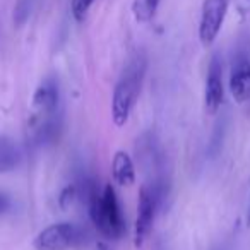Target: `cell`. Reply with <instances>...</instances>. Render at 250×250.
I'll return each mask as SVG.
<instances>
[{
    "label": "cell",
    "mask_w": 250,
    "mask_h": 250,
    "mask_svg": "<svg viewBox=\"0 0 250 250\" xmlns=\"http://www.w3.org/2000/svg\"><path fill=\"white\" fill-rule=\"evenodd\" d=\"M86 199L89 218L98 231L108 240L120 238L125 231V221L122 216L117 192L111 187V184L104 185L103 192L100 194L96 185L89 182L86 188Z\"/></svg>",
    "instance_id": "cell-1"
},
{
    "label": "cell",
    "mask_w": 250,
    "mask_h": 250,
    "mask_svg": "<svg viewBox=\"0 0 250 250\" xmlns=\"http://www.w3.org/2000/svg\"><path fill=\"white\" fill-rule=\"evenodd\" d=\"M147 69V57L144 52H137L122 72L111 98V118L117 127H124L129 122L130 111L141 93L144 76Z\"/></svg>",
    "instance_id": "cell-2"
},
{
    "label": "cell",
    "mask_w": 250,
    "mask_h": 250,
    "mask_svg": "<svg viewBox=\"0 0 250 250\" xmlns=\"http://www.w3.org/2000/svg\"><path fill=\"white\" fill-rule=\"evenodd\" d=\"M83 240V231L72 223H55L36 235L33 247L36 250H69Z\"/></svg>",
    "instance_id": "cell-3"
},
{
    "label": "cell",
    "mask_w": 250,
    "mask_h": 250,
    "mask_svg": "<svg viewBox=\"0 0 250 250\" xmlns=\"http://www.w3.org/2000/svg\"><path fill=\"white\" fill-rule=\"evenodd\" d=\"M158 197L154 188L149 185H143L139 190V201H137V218L134 225V247L141 250L146 245L147 238L153 229L154 212H156Z\"/></svg>",
    "instance_id": "cell-4"
},
{
    "label": "cell",
    "mask_w": 250,
    "mask_h": 250,
    "mask_svg": "<svg viewBox=\"0 0 250 250\" xmlns=\"http://www.w3.org/2000/svg\"><path fill=\"white\" fill-rule=\"evenodd\" d=\"M229 0H204L199 22V38L204 46H209L218 38L225 22Z\"/></svg>",
    "instance_id": "cell-5"
},
{
    "label": "cell",
    "mask_w": 250,
    "mask_h": 250,
    "mask_svg": "<svg viewBox=\"0 0 250 250\" xmlns=\"http://www.w3.org/2000/svg\"><path fill=\"white\" fill-rule=\"evenodd\" d=\"M59 84L53 77H46L40 83L33 94V118L31 122H42L53 118L59 108Z\"/></svg>",
    "instance_id": "cell-6"
},
{
    "label": "cell",
    "mask_w": 250,
    "mask_h": 250,
    "mask_svg": "<svg viewBox=\"0 0 250 250\" xmlns=\"http://www.w3.org/2000/svg\"><path fill=\"white\" fill-rule=\"evenodd\" d=\"M229 91L236 103L250 100V59L243 52L233 57L229 69Z\"/></svg>",
    "instance_id": "cell-7"
},
{
    "label": "cell",
    "mask_w": 250,
    "mask_h": 250,
    "mask_svg": "<svg viewBox=\"0 0 250 250\" xmlns=\"http://www.w3.org/2000/svg\"><path fill=\"white\" fill-rule=\"evenodd\" d=\"M223 100H225V86H223V63L219 55H214L209 62L208 77H206V91L204 101L206 110L211 115L221 108Z\"/></svg>",
    "instance_id": "cell-8"
},
{
    "label": "cell",
    "mask_w": 250,
    "mask_h": 250,
    "mask_svg": "<svg viewBox=\"0 0 250 250\" xmlns=\"http://www.w3.org/2000/svg\"><path fill=\"white\" fill-rule=\"evenodd\" d=\"M111 175H113L115 184L118 185H132L136 182V168L134 161L129 153L117 151L111 161Z\"/></svg>",
    "instance_id": "cell-9"
},
{
    "label": "cell",
    "mask_w": 250,
    "mask_h": 250,
    "mask_svg": "<svg viewBox=\"0 0 250 250\" xmlns=\"http://www.w3.org/2000/svg\"><path fill=\"white\" fill-rule=\"evenodd\" d=\"M21 161L19 146L9 136H0V175L12 171Z\"/></svg>",
    "instance_id": "cell-10"
},
{
    "label": "cell",
    "mask_w": 250,
    "mask_h": 250,
    "mask_svg": "<svg viewBox=\"0 0 250 250\" xmlns=\"http://www.w3.org/2000/svg\"><path fill=\"white\" fill-rule=\"evenodd\" d=\"M161 0H134L132 14L137 22H149L156 16Z\"/></svg>",
    "instance_id": "cell-11"
},
{
    "label": "cell",
    "mask_w": 250,
    "mask_h": 250,
    "mask_svg": "<svg viewBox=\"0 0 250 250\" xmlns=\"http://www.w3.org/2000/svg\"><path fill=\"white\" fill-rule=\"evenodd\" d=\"M94 0H70V12L77 22H83Z\"/></svg>",
    "instance_id": "cell-12"
},
{
    "label": "cell",
    "mask_w": 250,
    "mask_h": 250,
    "mask_svg": "<svg viewBox=\"0 0 250 250\" xmlns=\"http://www.w3.org/2000/svg\"><path fill=\"white\" fill-rule=\"evenodd\" d=\"M77 195V188L74 187V185H67L65 188L62 190V194H60V199H59V204L62 209H67L70 204L74 202V199H76Z\"/></svg>",
    "instance_id": "cell-13"
},
{
    "label": "cell",
    "mask_w": 250,
    "mask_h": 250,
    "mask_svg": "<svg viewBox=\"0 0 250 250\" xmlns=\"http://www.w3.org/2000/svg\"><path fill=\"white\" fill-rule=\"evenodd\" d=\"M9 206H11V201H9V197H7V195H4V194H0V216L7 211Z\"/></svg>",
    "instance_id": "cell-14"
},
{
    "label": "cell",
    "mask_w": 250,
    "mask_h": 250,
    "mask_svg": "<svg viewBox=\"0 0 250 250\" xmlns=\"http://www.w3.org/2000/svg\"><path fill=\"white\" fill-rule=\"evenodd\" d=\"M238 11H240V14H247V12H250V0H240Z\"/></svg>",
    "instance_id": "cell-15"
},
{
    "label": "cell",
    "mask_w": 250,
    "mask_h": 250,
    "mask_svg": "<svg viewBox=\"0 0 250 250\" xmlns=\"http://www.w3.org/2000/svg\"><path fill=\"white\" fill-rule=\"evenodd\" d=\"M96 250H111V249L104 242H98L96 243Z\"/></svg>",
    "instance_id": "cell-16"
},
{
    "label": "cell",
    "mask_w": 250,
    "mask_h": 250,
    "mask_svg": "<svg viewBox=\"0 0 250 250\" xmlns=\"http://www.w3.org/2000/svg\"><path fill=\"white\" fill-rule=\"evenodd\" d=\"M247 226H250V208H249V214H247Z\"/></svg>",
    "instance_id": "cell-17"
}]
</instances>
